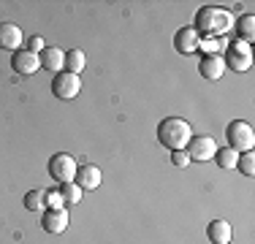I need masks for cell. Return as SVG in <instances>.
Wrapping results in <instances>:
<instances>
[{"instance_id":"21","label":"cell","mask_w":255,"mask_h":244,"mask_svg":"<svg viewBox=\"0 0 255 244\" xmlns=\"http://www.w3.org/2000/svg\"><path fill=\"white\" fill-rule=\"evenodd\" d=\"M236 168H239L245 176H253L255 174V155H253V149L250 152H242L239 160H236Z\"/></svg>"},{"instance_id":"19","label":"cell","mask_w":255,"mask_h":244,"mask_svg":"<svg viewBox=\"0 0 255 244\" xmlns=\"http://www.w3.org/2000/svg\"><path fill=\"white\" fill-rule=\"evenodd\" d=\"M57 190H60V195H63L65 204H71V206H74V204H82V193H84V190L76 185V182H65V185L57 187Z\"/></svg>"},{"instance_id":"16","label":"cell","mask_w":255,"mask_h":244,"mask_svg":"<svg viewBox=\"0 0 255 244\" xmlns=\"http://www.w3.org/2000/svg\"><path fill=\"white\" fill-rule=\"evenodd\" d=\"M84 65H87V54H84L82 49H68V52H65L63 71L76 73V76H79V71H84Z\"/></svg>"},{"instance_id":"20","label":"cell","mask_w":255,"mask_h":244,"mask_svg":"<svg viewBox=\"0 0 255 244\" xmlns=\"http://www.w3.org/2000/svg\"><path fill=\"white\" fill-rule=\"evenodd\" d=\"M44 190H30L25 193V209L27 212H44Z\"/></svg>"},{"instance_id":"9","label":"cell","mask_w":255,"mask_h":244,"mask_svg":"<svg viewBox=\"0 0 255 244\" xmlns=\"http://www.w3.org/2000/svg\"><path fill=\"white\" fill-rule=\"evenodd\" d=\"M174 49L179 54H196L201 49V35L196 33V27H179L174 33Z\"/></svg>"},{"instance_id":"14","label":"cell","mask_w":255,"mask_h":244,"mask_svg":"<svg viewBox=\"0 0 255 244\" xmlns=\"http://www.w3.org/2000/svg\"><path fill=\"white\" fill-rule=\"evenodd\" d=\"M206 236H209L212 244H231V236H234V228L226 220H212L206 225Z\"/></svg>"},{"instance_id":"23","label":"cell","mask_w":255,"mask_h":244,"mask_svg":"<svg viewBox=\"0 0 255 244\" xmlns=\"http://www.w3.org/2000/svg\"><path fill=\"white\" fill-rule=\"evenodd\" d=\"M171 163L179 168H185V166H190V157H187L185 149H177V152H171Z\"/></svg>"},{"instance_id":"17","label":"cell","mask_w":255,"mask_h":244,"mask_svg":"<svg viewBox=\"0 0 255 244\" xmlns=\"http://www.w3.org/2000/svg\"><path fill=\"white\" fill-rule=\"evenodd\" d=\"M236 33H239V41L253 44V38H255V16L253 14L239 16V22H236Z\"/></svg>"},{"instance_id":"1","label":"cell","mask_w":255,"mask_h":244,"mask_svg":"<svg viewBox=\"0 0 255 244\" xmlns=\"http://www.w3.org/2000/svg\"><path fill=\"white\" fill-rule=\"evenodd\" d=\"M196 33L198 35H223L234 27V16L220 5H201L196 11Z\"/></svg>"},{"instance_id":"15","label":"cell","mask_w":255,"mask_h":244,"mask_svg":"<svg viewBox=\"0 0 255 244\" xmlns=\"http://www.w3.org/2000/svg\"><path fill=\"white\" fill-rule=\"evenodd\" d=\"M38 57H41V68H44V71H54V73L63 71V63H65V52H63V49L46 46Z\"/></svg>"},{"instance_id":"18","label":"cell","mask_w":255,"mask_h":244,"mask_svg":"<svg viewBox=\"0 0 255 244\" xmlns=\"http://www.w3.org/2000/svg\"><path fill=\"white\" fill-rule=\"evenodd\" d=\"M212 160H217V166L220 168H236V160H239V152H234L231 146H217V152H215V157Z\"/></svg>"},{"instance_id":"4","label":"cell","mask_w":255,"mask_h":244,"mask_svg":"<svg viewBox=\"0 0 255 244\" xmlns=\"http://www.w3.org/2000/svg\"><path fill=\"white\" fill-rule=\"evenodd\" d=\"M223 63H226V68L236 71V73H247L253 68V49H250V44H245V41L236 38L234 44L226 49Z\"/></svg>"},{"instance_id":"13","label":"cell","mask_w":255,"mask_h":244,"mask_svg":"<svg viewBox=\"0 0 255 244\" xmlns=\"http://www.w3.org/2000/svg\"><path fill=\"white\" fill-rule=\"evenodd\" d=\"M198 71L206 82H217V79L226 73V63H223L220 54H204V60L198 63Z\"/></svg>"},{"instance_id":"8","label":"cell","mask_w":255,"mask_h":244,"mask_svg":"<svg viewBox=\"0 0 255 244\" xmlns=\"http://www.w3.org/2000/svg\"><path fill=\"white\" fill-rule=\"evenodd\" d=\"M11 68H14L19 76H33L35 71H41V57L30 49H16L11 54Z\"/></svg>"},{"instance_id":"11","label":"cell","mask_w":255,"mask_h":244,"mask_svg":"<svg viewBox=\"0 0 255 244\" xmlns=\"http://www.w3.org/2000/svg\"><path fill=\"white\" fill-rule=\"evenodd\" d=\"M68 212L65 209H46L44 217H41V225H44L46 234H63L68 228Z\"/></svg>"},{"instance_id":"22","label":"cell","mask_w":255,"mask_h":244,"mask_svg":"<svg viewBox=\"0 0 255 244\" xmlns=\"http://www.w3.org/2000/svg\"><path fill=\"white\" fill-rule=\"evenodd\" d=\"M44 204H46V209H65V201H63V195H60V190H46Z\"/></svg>"},{"instance_id":"24","label":"cell","mask_w":255,"mask_h":244,"mask_svg":"<svg viewBox=\"0 0 255 244\" xmlns=\"http://www.w3.org/2000/svg\"><path fill=\"white\" fill-rule=\"evenodd\" d=\"M27 49H30V52H35V54H41L46 49V44H44V38H41V35H33V38L27 41Z\"/></svg>"},{"instance_id":"5","label":"cell","mask_w":255,"mask_h":244,"mask_svg":"<svg viewBox=\"0 0 255 244\" xmlns=\"http://www.w3.org/2000/svg\"><path fill=\"white\" fill-rule=\"evenodd\" d=\"M76 157L68 155V152H57V155L49 157V176L57 185H65V182H74L76 176Z\"/></svg>"},{"instance_id":"2","label":"cell","mask_w":255,"mask_h":244,"mask_svg":"<svg viewBox=\"0 0 255 244\" xmlns=\"http://www.w3.org/2000/svg\"><path fill=\"white\" fill-rule=\"evenodd\" d=\"M190 138H193V127H190V122L182 117H166L157 125V141L163 146H168L171 152L185 149L190 144Z\"/></svg>"},{"instance_id":"10","label":"cell","mask_w":255,"mask_h":244,"mask_svg":"<svg viewBox=\"0 0 255 244\" xmlns=\"http://www.w3.org/2000/svg\"><path fill=\"white\" fill-rule=\"evenodd\" d=\"M22 27H16L14 22H0V49H8V52H16L22 49Z\"/></svg>"},{"instance_id":"12","label":"cell","mask_w":255,"mask_h":244,"mask_svg":"<svg viewBox=\"0 0 255 244\" xmlns=\"http://www.w3.org/2000/svg\"><path fill=\"white\" fill-rule=\"evenodd\" d=\"M74 182L79 187H82V190H98L101 187V168L98 166H79L76 168V176H74Z\"/></svg>"},{"instance_id":"7","label":"cell","mask_w":255,"mask_h":244,"mask_svg":"<svg viewBox=\"0 0 255 244\" xmlns=\"http://www.w3.org/2000/svg\"><path fill=\"white\" fill-rule=\"evenodd\" d=\"M185 152H187V157L190 160H212L215 157V152H217V141L212 136H193L190 138V144L185 146Z\"/></svg>"},{"instance_id":"6","label":"cell","mask_w":255,"mask_h":244,"mask_svg":"<svg viewBox=\"0 0 255 244\" xmlns=\"http://www.w3.org/2000/svg\"><path fill=\"white\" fill-rule=\"evenodd\" d=\"M79 90H82V79H79L76 73H68V71L54 73V79H52L54 98H60V101H71V98L79 95Z\"/></svg>"},{"instance_id":"3","label":"cell","mask_w":255,"mask_h":244,"mask_svg":"<svg viewBox=\"0 0 255 244\" xmlns=\"http://www.w3.org/2000/svg\"><path fill=\"white\" fill-rule=\"evenodd\" d=\"M226 138H228V146L234 152H250L253 146H255V130H253V125L250 122H245V120H234L231 125L226 127Z\"/></svg>"}]
</instances>
